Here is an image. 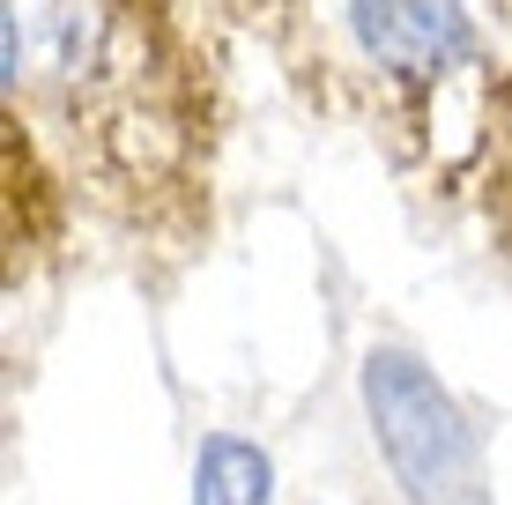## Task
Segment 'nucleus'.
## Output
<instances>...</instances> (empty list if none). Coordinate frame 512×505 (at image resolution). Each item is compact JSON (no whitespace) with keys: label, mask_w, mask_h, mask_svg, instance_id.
<instances>
[{"label":"nucleus","mask_w":512,"mask_h":505,"mask_svg":"<svg viewBox=\"0 0 512 505\" xmlns=\"http://www.w3.org/2000/svg\"><path fill=\"white\" fill-rule=\"evenodd\" d=\"M342 30L394 127H409L438 164L483 149L498 67L475 0H342Z\"/></svg>","instance_id":"1"},{"label":"nucleus","mask_w":512,"mask_h":505,"mask_svg":"<svg viewBox=\"0 0 512 505\" xmlns=\"http://www.w3.org/2000/svg\"><path fill=\"white\" fill-rule=\"evenodd\" d=\"M372 416L394 468L409 476V491L423 505H475V446L453 424L446 394L423 372H409V357H372Z\"/></svg>","instance_id":"2"}]
</instances>
